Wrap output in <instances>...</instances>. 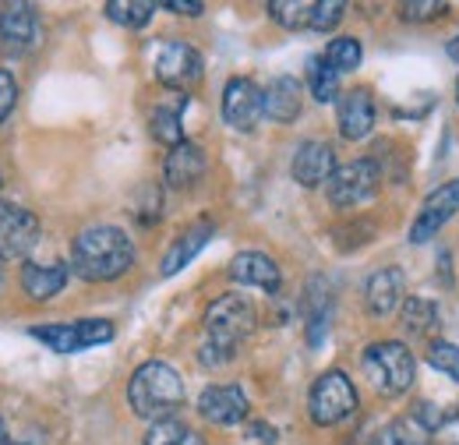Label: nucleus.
Returning <instances> with one entry per match:
<instances>
[{
	"label": "nucleus",
	"mask_w": 459,
	"mask_h": 445,
	"mask_svg": "<svg viewBox=\"0 0 459 445\" xmlns=\"http://www.w3.org/2000/svg\"><path fill=\"white\" fill-rule=\"evenodd\" d=\"M134 240L120 226H85L71 244V269L89 283L120 279L134 266Z\"/></svg>",
	"instance_id": "nucleus-1"
},
{
	"label": "nucleus",
	"mask_w": 459,
	"mask_h": 445,
	"mask_svg": "<svg viewBox=\"0 0 459 445\" xmlns=\"http://www.w3.org/2000/svg\"><path fill=\"white\" fill-rule=\"evenodd\" d=\"M258 326V315H255V304L240 293H223L209 304L205 311V343H202V364L209 368H220L233 361L237 346L255 333Z\"/></svg>",
	"instance_id": "nucleus-2"
},
{
	"label": "nucleus",
	"mask_w": 459,
	"mask_h": 445,
	"mask_svg": "<svg viewBox=\"0 0 459 445\" xmlns=\"http://www.w3.org/2000/svg\"><path fill=\"white\" fill-rule=\"evenodd\" d=\"M127 403L134 410V417L156 424V421H170L184 403V379L180 371L170 368L167 361H145L131 382H127Z\"/></svg>",
	"instance_id": "nucleus-3"
},
{
	"label": "nucleus",
	"mask_w": 459,
	"mask_h": 445,
	"mask_svg": "<svg viewBox=\"0 0 459 445\" xmlns=\"http://www.w3.org/2000/svg\"><path fill=\"white\" fill-rule=\"evenodd\" d=\"M360 371L364 379L371 382V389L378 396H403V392L413 386V375H417V361L410 353V346L400 339H382V343H371L360 357Z\"/></svg>",
	"instance_id": "nucleus-4"
},
{
	"label": "nucleus",
	"mask_w": 459,
	"mask_h": 445,
	"mask_svg": "<svg viewBox=\"0 0 459 445\" xmlns=\"http://www.w3.org/2000/svg\"><path fill=\"white\" fill-rule=\"evenodd\" d=\"M353 410H357V389H353V382L346 379L343 371L318 375V382L311 386V396H307L311 421L318 428H333V424H343Z\"/></svg>",
	"instance_id": "nucleus-5"
},
{
	"label": "nucleus",
	"mask_w": 459,
	"mask_h": 445,
	"mask_svg": "<svg viewBox=\"0 0 459 445\" xmlns=\"http://www.w3.org/2000/svg\"><path fill=\"white\" fill-rule=\"evenodd\" d=\"M32 339L47 343L54 353H82L89 346L110 343L114 339V326L107 318H82V322H50V326H32L29 329Z\"/></svg>",
	"instance_id": "nucleus-6"
},
{
	"label": "nucleus",
	"mask_w": 459,
	"mask_h": 445,
	"mask_svg": "<svg viewBox=\"0 0 459 445\" xmlns=\"http://www.w3.org/2000/svg\"><path fill=\"white\" fill-rule=\"evenodd\" d=\"M378 184H382V170L375 160H353V163L336 167V173L325 184V195L336 209H357L368 198H375Z\"/></svg>",
	"instance_id": "nucleus-7"
},
{
	"label": "nucleus",
	"mask_w": 459,
	"mask_h": 445,
	"mask_svg": "<svg viewBox=\"0 0 459 445\" xmlns=\"http://www.w3.org/2000/svg\"><path fill=\"white\" fill-rule=\"evenodd\" d=\"M156 78L167 89H191L202 78V54L184 39H163L156 50Z\"/></svg>",
	"instance_id": "nucleus-8"
},
{
	"label": "nucleus",
	"mask_w": 459,
	"mask_h": 445,
	"mask_svg": "<svg viewBox=\"0 0 459 445\" xmlns=\"http://www.w3.org/2000/svg\"><path fill=\"white\" fill-rule=\"evenodd\" d=\"M39 244V220L11 202H0V258H25Z\"/></svg>",
	"instance_id": "nucleus-9"
},
{
	"label": "nucleus",
	"mask_w": 459,
	"mask_h": 445,
	"mask_svg": "<svg viewBox=\"0 0 459 445\" xmlns=\"http://www.w3.org/2000/svg\"><path fill=\"white\" fill-rule=\"evenodd\" d=\"M456 213H459V177L449 180V184H442V188H435L424 198L420 213L413 216V226H410V244H428Z\"/></svg>",
	"instance_id": "nucleus-10"
},
{
	"label": "nucleus",
	"mask_w": 459,
	"mask_h": 445,
	"mask_svg": "<svg viewBox=\"0 0 459 445\" xmlns=\"http://www.w3.org/2000/svg\"><path fill=\"white\" fill-rule=\"evenodd\" d=\"M265 117V92L251 78H230L223 89V120L233 131H255Z\"/></svg>",
	"instance_id": "nucleus-11"
},
{
	"label": "nucleus",
	"mask_w": 459,
	"mask_h": 445,
	"mask_svg": "<svg viewBox=\"0 0 459 445\" xmlns=\"http://www.w3.org/2000/svg\"><path fill=\"white\" fill-rule=\"evenodd\" d=\"M39 43V14L32 4H4L0 7V50L7 54H29Z\"/></svg>",
	"instance_id": "nucleus-12"
},
{
	"label": "nucleus",
	"mask_w": 459,
	"mask_h": 445,
	"mask_svg": "<svg viewBox=\"0 0 459 445\" xmlns=\"http://www.w3.org/2000/svg\"><path fill=\"white\" fill-rule=\"evenodd\" d=\"M403 301H406V276L396 266H382V269H375L368 276V283H364V308H368V315L385 318L396 308H403Z\"/></svg>",
	"instance_id": "nucleus-13"
},
{
	"label": "nucleus",
	"mask_w": 459,
	"mask_h": 445,
	"mask_svg": "<svg viewBox=\"0 0 459 445\" xmlns=\"http://www.w3.org/2000/svg\"><path fill=\"white\" fill-rule=\"evenodd\" d=\"M290 173L300 188H322L336 173V149L329 142H300L293 153Z\"/></svg>",
	"instance_id": "nucleus-14"
},
{
	"label": "nucleus",
	"mask_w": 459,
	"mask_h": 445,
	"mask_svg": "<svg viewBox=\"0 0 459 445\" xmlns=\"http://www.w3.org/2000/svg\"><path fill=\"white\" fill-rule=\"evenodd\" d=\"M198 414L209 421V424H240L247 417V396L240 386H209V389L198 396Z\"/></svg>",
	"instance_id": "nucleus-15"
},
{
	"label": "nucleus",
	"mask_w": 459,
	"mask_h": 445,
	"mask_svg": "<svg viewBox=\"0 0 459 445\" xmlns=\"http://www.w3.org/2000/svg\"><path fill=\"white\" fill-rule=\"evenodd\" d=\"M336 120H340V135L350 138V142H360L371 135L375 127V100L368 89H350L340 100V110H336Z\"/></svg>",
	"instance_id": "nucleus-16"
},
{
	"label": "nucleus",
	"mask_w": 459,
	"mask_h": 445,
	"mask_svg": "<svg viewBox=\"0 0 459 445\" xmlns=\"http://www.w3.org/2000/svg\"><path fill=\"white\" fill-rule=\"evenodd\" d=\"M230 276H233V283H240V286H258L265 293H276L280 283H283L280 266L269 255H262V251H240L230 262Z\"/></svg>",
	"instance_id": "nucleus-17"
},
{
	"label": "nucleus",
	"mask_w": 459,
	"mask_h": 445,
	"mask_svg": "<svg viewBox=\"0 0 459 445\" xmlns=\"http://www.w3.org/2000/svg\"><path fill=\"white\" fill-rule=\"evenodd\" d=\"M212 233H216V226L212 222H195V226H187L184 233H177V240L170 244V251H167V258H163V276H177L180 269H187L195 258H198V251L212 240Z\"/></svg>",
	"instance_id": "nucleus-18"
},
{
	"label": "nucleus",
	"mask_w": 459,
	"mask_h": 445,
	"mask_svg": "<svg viewBox=\"0 0 459 445\" xmlns=\"http://www.w3.org/2000/svg\"><path fill=\"white\" fill-rule=\"evenodd\" d=\"M300 107H304V89L293 74H280L269 82V89H265V117L269 120L293 124L300 117Z\"/></svg>",
	"instance_id": "nucleus-19"
},
{
	"label": "nucleus",
	"mask_w": 459,
	"mask_h": 445,
	"mask_svg": "<svg viewBox=\"0 0 459 445\" xmlns=\"http://www.w3.org/2000/svg\"><path fill=\"white\" fill-rule=\"evenodd\" d=\"M205 167H209L205 153L195 142H184V145L170 149V156L163 163V177L170 188H195L205 177Z\"/></svg>",
	"instance_id": "nucleus-20"
},
{
	"label": "nucleus",
	"mask_w": 459,
	"mask_h": 445,
	"mask_svg": "<svg viewBox=\"0 0 459 445\" xmlns=\"http://www.w3.org/2000/svg\"><path fill=\"white\" fill-rule=\"evenodd\" d=\"M67 266H39V262H29L25 269H22V290H25V297H32V301H50V297H57L60 290L67 286Z\"/></svg>",
	"instance_id": "nucleus-21"
},
{
	"label": "nucleus",
	"mask_w": 459,
	"mask_h": 445,
	"mask_svg": "<svg viewBox=\"0 0 459 445\" xmlns=\"http://www.w3.org/2000/svg\"><path fill=\"white\" fill-rule=\"evenodd\" d=\"M184 107H187V100H180L177 107L160 103L156 110L149 113V131H152L156 142H163L170 149L184 145Z\"/></svg>",
	"instance_id": "nucleus-22"
},
{
	"label": "nucleus",
	"mask_w": 459,
	"mask_h": 445,
	"mask_svg": "<svg viewBox=\"0 0 459 445\" xmlns=\"http://www.w3.org/2000/svg\"><path fill=\"white\" fill-rule=\"evenodd\" d=\"M438 308H435V301H428V297H406L400 308V326L406 329L410 336H428L431 329H438Z\"/></svg>",
	"instance_id": "nucleus-23"
},
{
	"label": "nucleus",
	"mask_w": 459,
	"mask_h": 445,
	"mask_svg": "<svg viewBox=\"0 0 459 445\" xmlns=\"http://www.w3.org/2000/svg\"><path fill=\"white\" fill-rule=\"evenodd\" d=\"M307 89L318 103H333L340 96V71L325 57H311L307 60Z\"/></svg>",
	"instance_id": "nucleus-24"
},
{
	"label": "nucleus",
	"mask_w": 459,
	"mask_h": 445,
	"mask_svg": "<svg viewBox=\"0 0 459 445\" xmlns=\"http://www.w3.org/2000/svg\"><path fill=\"white\" fill-rule=\"evenodd\" d=\"M375 445H431V432L410 414V417H396L378 432Z\"/></svg>",
	"instance_id": "nucleus-25"
},
{
	"label": "nucleus",
	"mask_w": 459,
	"mask_h": 445,
	"mask_svg": "<svg viewBox=\"0 0 459 445\" xmlns=\"http://www.w3.org/2000/svg\"><path fill=\"white\" fill-rule=\"evenodd\" d=\"M142 445H205L202 442V435L195 432V428H187L184 421H156V424H149V432H145V442Z\"/></svg>",
	"instance_id": "nucleus-26"
},
{
	"label": "nucleus",
	"mask_w": 459,
	"mask_h": 445,
	"mask_svg": "<svg viewBox=\"0 0 459 445\" xmlns=\"http://www.w3.org/2000/svg\"><path fill=\"white\" fill-rule=\"evenodd\" d=\"M269 18H273L276 25L290 29V32H297V29H311L315 4H307V0H273V4H269Z\"/></svg>",
	"instance_id": "nucleus-27"
},
{
	"label": "nucleus",
	"mask_w": 459,
	"mask_h": 445,
	"mask_svg": "<svg viewBox=\"0 0 459 445\" xmlns=\"http://www.w3.org/2000/svg\"><path fill=\"white\" fill-rule=\"evenodd\" d=\"M107 14H110V22H117V25L142 29V25L152 22L156 4H149V0H110L107 4Z\"/></svg>",
	"instance_id": "nucleus-28"
},
{
	"label": "nucleus",
	"mask_w": 459,
	"mask_h": 445,
	"mask_svg": "<svg viewBox=\"0 0 459 445\" xmlns=\"http://www.w3.org/2000/svg\"><path fill=\"white\" fill-rule=\"evenodd\" d=\"M325 60L343 74V71H357L360 67V60H364V50H360V39H353V36H340V39H333L329 43V50H325Z\"/></svg>",
	"instance_id": "nucleus-29"
},
{
	"label": "nucleus",
	"mask_w": 459,
	"mask_h": 445,
	"mask_svg": "<svg viewBox=\"0 0 459 445\" xmlns=\"http://www.w3.org/2000/svg\"><path fill=\"white\" fill-rule=\"evenodd\" d=\"M428 361H431L435 371H442L449 382H456L459 386V346L456 343H431Z\"/></svg>",
	"instance_id": "nucleus-30"
},
{
	"label": "nucleus",
	"mask_w": 459,
	"mask_h": 445,
	"mask_svg": "<svg viewBox=\"0 0 459 445\" xmlns=\"http://www.w3.org/2000/svg\"><path fill=\"white\" fill-rule=\"evenodd\" d=\"M343 14H346L343 0H322V4H315L311 29H315V32H329V29H336V25L343 22Z\"/></svg>",
	"instance_id": "nucleus-31"
},
{
	"label": "nucleus",
	"mask_w": 459,
	"mask_h": 445,
	"mask_svg": "<svg viewBox=\"0 0 459 445\" xmlns=\"http://www.w3.org/2000/svg\"><path fill=\"white\" fill-rule=\"evenodd\" d=\"M449 4H438V0H413V4H400V18L403 22H435L438 14H446Z\"/></svg>",
	"instance_id": "nucleus-32"
},
{
	"label": "nucleus",
	"mask_w": 459,
	"mask_h": 445,
	"mask_svg": "<svg viewBox=\"0 0 459 445\" xmlns=\"http://www.w3.org/2000/svg\"><path fill=\"white\" fill-rule=\"evenodd\" d=\"M14 103H18V82H14V74H11V71H4V67H0V124L11 117Z\"/></svg>",
	"instance_id": "nucleus-33"
},
{
	"label": "nucleus",
	"mask_w": 459,
	"mask_h": 445,
	"mask_svg": "<svg viewBox=\"0 0 459 445\" xmlns=\"http://www.w3.org/2000/svg\"><path fill=\"white\" fill-rule=\"evenodd\" d=\"M163 7L173 14H187V18H198L205 11V4H198V0H163Z\"/></svg>",
	"instance_id": "nucleus-34"
},
{
	"label": "nucleus",
	"mask_w": 459,
	"mask_h": 445,
	"mask_svg": "<svg viewBox=\"0 0 459 445\" xmlns=\"http://www.w3.org/2000/svg\"><path fill=\"white\" fill-rule=\"evenodd\" d=\"M251 435H265V442H276V432H273V428H265V424H255V428H251Z\"/></svg>",
	"instance_id": "nucleus-35"
},
{
	"label": "nucleus",
	"mask_w": 459,
	"mask_h": 445,
	"mask_svg": "<svg viewBox=\"0 0 459 445\" xmlns=\"http://www.w3.org/2000/svg\"><path fill=\"white\" fill-rule=\"evenodd\" d=\"M449 57H453V60H459V36L449 43Z\"/></svg>",
	"instance_id": "nucleus-36"
},
{
	"label": "nucleus",
	"mask_w": 459,
	"mask_h": 445,
	"mask_svg": "<svg viewBox=\"0 0 459 445\" xmlns=\"http://www.w3.org/2000/svg\"><path fill=\"white\" fill-rule=\"evenodd\" d=\"M0 445H11V439H7V432H4V424H0Z\"/></svg>",
	"instance_id": "nucleus-37"
},
{
	"label": "nucleus",
	"mask_w": 459,
	"mask_h": 445,
	"mask_svg": "<svg viewBox=\"0 0 459 445\" xmlns=\"http://www.w3.org/2000/svg\"><path fill=\"white\" fill-rule=\"evenodd\" d=\"M0 262H4V258H0ZM0 283H4V269H0Z\"/></svg>",
	"instance_id": "nucleus-38"
},
{
	"label": "nucleus",
	"mask_w": 459,
	"mask_h": 445,
	"mask_svg": "<svg viewBox=\"0 0 459 445\" xmlns=\"http://www.w3.org/2000/svg\"><path fill=\"white\" fill-rule=\"evenodd\" d=\"M456 100H459V82H456Z\"/></svg>",
	"instance_id": "nucleus-39"
},
{
	"label": "nucleus",
	"mask_w": 459,
	"mask_h": 445,
	"mask_svg": "<svg viewBox=\"0 0 459 445\" xmlns=\"http://www.w3.org/2000/svg\"><path fill=\"white\" fill-rule=\"evenodd\" d=\"M11 445H22V442H11Z\"/></svg>",
	"instance_id": "nucleus-40"
}]
</instances>
